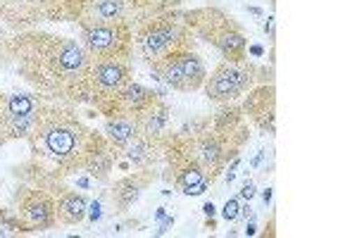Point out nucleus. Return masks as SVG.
Instances as JSON below:
<instances>
[{
    "instance_id": "f257e3e1",
    "label": "nucleus",
    "mask_w": 357,
    "mask_h": 238,
    "mask_svg": "<svg viewBox=\"0 0 357 238\" xmlns=\"http://www.w3.org/2000/svg\"><path fill=\"white\" fill-rule=\"evenodd\" d=\"M0 55L15 62L17 74L43 101L74 107L91 103L93 57L77 38L43 29H26L5 38Z\"/></svg>"
},
{
    "instance_id": "f03ea898",
    "label": "nucleus",
    "mask_w": 357,
    "mask_h": 238,
    "mask_svg": "<svg viewBox=\"0 0 357 238\" xmlns=\"http://www.w3.org/2000/svg\"><path fill=\"white\" fill-rule=\"evenodd\" d=\"M29 160L15 167L20 184L48 188L50 193L65 188V181L82 174L98 150L107 148V138L89 126L74 105L45 101L26 136Z\"/></svg>"
},
{
    "instance_id": "7ed1b4c3",
    "label": "nucleus",
    "mask_w": 357,
    "mask_h": 238,
    "mask_svg": "<svg viewBox=\"0 0 357 238\" xmlns=\"http://www.w3.org/2000/svg\"><path fill=\"white\" fill-rule=\"evenodd\" d=\"M174 133L215 186L217 179L227 172L229 162L238 158L250 141V124L238 103H227L220 105L215 114L195 117Z\"/></svg>"
},
{
    "instance_id": "20e7f679",
    "label": "nucleus",
    "mask_w": 357,
    "mask_h": 238,
    "mask_svg": "<svg viewBox=\"0 0 357 238\" xmlns=\"http://www.w3.org/2000/svg\"><path fill=\"white\" fill-rule=\"evenodd\" d=\"M188 31L193 38H200L210 48H215L222 55V60L243 62L248 60V36L241 22L231 13L217 8V5H203L183 13Z\"/></svg>"
},
{
    "instance_id": "39448f33",
    "label": "nucleus",
    "mask_w": 357,
    "mask_h": 238,
    "mask_svg": "<svg viewBox=\"0 0 357 238\" xmlns=\"http://www.w3.org/2000/svg\"><path fill=\"white\" fill-rule=\"evenodd\" d=\"M131 27H134V50L141 55L146 65L153 60H160L172 50L195 45V38L188 31L186 22H183L181 10H172V13L153 17H138V20H131Z\"/></svg>"
},
{
    "instance_id": "423d86ee",
    "label": "nucleus",
    "mask_w": 357,
    "mask_h": 238,
    "mask_svg": "<svg viewBox=\"0 0 357 238\" xmlns=\"http://www.w3.org/2000/svg\"><path fill=\"white\" fill-rule=\"evenodd\" d=\"M264 81H274L272 67H260L250 60L243 62H217L215 69L207 74L203 91L205 98L215 105H227V103H238L250 89Z\"/></svg>"
},
{
    "instance_id": "0eeeda50",
    "label": "nucleus",
    "mask_w": 357,
    "mask_h": 238,
    "mask_svg": "<svg viewBox=\"0 0 357 238\" xmlns=\"http://www.w3.org/2000/svg\"><path fill=\"white\" fill-rule=\"evenodd\" d=\"M148 69H151L165 86H169L172 91H178V93L200 91L207 79V67H205L203 57L195 53L193 45L172 50V53L162 55L160 60L148 62Z\"/></svg>"
},
{
    "instance_id": "6e6552de",
    "label": "nucleus",
    "mask_w": 357,
    "mask_h": 238,
    "mask_svg": "<svg viewBox=\"0 0 357 238\" xmlns=\"http://www.w3.org/2000/svg\"><path fill=\"white\" fill-rule=\"evenodd\" d=\"M13 214L20 234L48 231L57 224L55 219V193L31 184H20L13 195Z\"/></svg>"
},
{
    "instance_id": "1a4fd4ad",
    "label": "nucleus",
    "mask_w": 357,
    "mask_h": 238,
    "mask_svg": "<svg viewBox=\"0 0 357 238\" xmlns=\"http://www.w3.org/2000/svg\"><path fill=\"white\" fill-rule=\"evenodd\" d=\"M79 43L93 60H131L134 57V27L129 22L79 27Z\"/></svg>"
},
{
    "instance_id": "9d476101",
    "label": "nucleus",
    "mask_w": 357,
    "mask_h": 238,
    "mask_svg": "<svg viewBox=\"0 0 357 238\" xmlns=\"http://www.w3.org/2000/svg\"><path fill=\"white\" fill-rule=\"evenodd\" d=\"M162 162L167 167V179L174 184V188L181 191L183 195H203L210 191L212 181L207 179L203 167L198 165L191 153L181 146V141L176 138V133L172 131L169 136L162 141Z\"/></svg>"
},
{
    "instance_id": "9b49d317",
    "label": "nucleus",
    "mask_w": 357,
    "mask_h": 238,
    "mask_svg": "<svg viewBox=\"0 0 357 238\" xmlns=\"http://www.w3.org/2000/svg\"><path fill=\"white\" fill-rule=\"evenodd\" d=\"M43 103L38 93H0V148L17 138L26 141Z\"/></svg>"
},
{
    "instance_id": "f8f14e48",
    "label": "nucleus",
    "mask_w": 357,
    "mask_h": 238,
    "mask_svg": "<svg viewBox=\"0 0 357 238\" xmlns=\"http://www.w3.org/2000/svg\"><path fill=\"white\" fill-rule=\"evenodd\" d=\"M131 79H134L131 60H114V57L93 60V67H91V103L89 105L100 114L107 103H110Z\"/></svg>"
},
{
    "instance_id": "ddd939ff",
    "label": "nucleus",
    "mask_w": 357,
    "mask_h": 238,
    "mask_svg": "<svg viewBox=\"0 0 357 238\" xmlns=\"http://www.w3.org/2000/svg\"><path fill=\"white\" fill-rule=\"evenodd\" d=\"M241 112L245 114L248 124L255 126L257 131L276 133V86L274 81H264L257 84L255 89H250L241 98Z\"/></svg>"
},
{
    "instance_id": "4468645a",
    "label": "nucleus",
    "mask_w": 357,
    "mask_h": 238,
    "mask_svg": "<svg viewBox=\"0 0 357 238\" xmlns=\"http://www.w3.org/2000/svg\"><path fill=\"white\" fill-rule=\"evenodd\" d=\"M155 172H158V167H143V170H136L131 174H124L122 179H117L110 188V202H112L114 212H119V214L129 212L138 202V198L143 195V191L158 179Z\"/></svg>"
},
{
    "instance_id": "2eb2a0df",
    "label": "nucleus",
    "mask_w": 357,
    "mask_h": 238,
    "mask_svg": "<svg viewBox=\"0 0 357 238\" xmlns=\"http://www.w3.org/2000/svg\"><path fill=\"white\" fill-rule=\"evenodd\" d=\"M158 98H160V93H155L153 89H148V86H143V84H138V81L131 79L129 84H126L124 89L119 91L110 103H107L100 114L102 117H107V114H114V112H129L136 117L141 110H146L151 103L158 101Z\"/></svg>"
},
{
    "instance_id": "dca6fc26",
    "label": "nucleus",
    "mask_w": 357,
    "mask_h": 238,
    "mask_svg": "<svg viewBox=\"0 0 357 238\" xmlns=\"http://www.w3.org/2000/svg\"><path fill=\"white\" fill-rule=\"evenodd\" d=\"M136 124L141 136L162 143L172 133V110L162 98H158V101L136 114Z\"/></svg>"
},
{
    "instance_id": "f3484780",
    "label": "nucleus",
    "mask_w": 357,
    "mask_h": 238,
    "mask_svg": "<svg viewBox=\"0 0 357 238\" xmlns=\"http://www.w3.org/2000/svg\"><path fill=\"white\" fill-rule=\"evenodd\" d=\"M131 15L126 10L124 0H89L79 17L77 27L107 24V22H129Z\"/></svg>"
},
{
    "instance_id": "a211bd4d",
    "label": "nucleus",
    "mask_w": 357,
    "mask_h": 238,
    "mask_svg": "<svg viewBox=\"0 0 357 238\" xmlns=\"http://www.w3.org/2000/svg\"><path fill=\"white\" fill-rule=\"evenodd\" d=\"M89 200L84 193H77L74 188H60L55 191V219L62 226H79L86 219Z\"/></svg>"
},
{
    "instance_id": "6ab92c4d",
    "label": "nucleus",
    "mask_w": 357,
    "mask_h": 238,
    "mask_svg": "<svg viewBox=\"0 0 357 238\" xmlns=\"http://www.w3.org/2000/svg\"><path fill=\"white\" fill-rule=\"evenodd\" d=\"M102 136L107 138V143H110V146L117 150V153H122V150L138 136L136 117H134V114H129V112L107 114V117H105V129H102Z\"/></svg>"
},
{
    "instance_id": "aec40b11",
    "label": "nucleus",
    "mask_w": 357,
    "mask_h": 238,
    "mask_svg": "<svg viewBox=\"0 0 357 238\" xmlns=\"http://www.w3.org/2000/svg\"><path fill=\"white\" fill-rule=\"evenodd\" d=\"M122 158L129 162L134 170H143V167H158L162 162V143L160 141H153V138H146V136H138L134 141L126 146L122 153Z\"/></svg>"
},
{
    "instance_id": "412c9836",
    "label": "nucleus",
    "mask_w": 357,
    "mask_h": 238,
    "mask_svg": "<svg viewBox=\"0 0 357 238\" xmlns=\"http://www.w3.org/2000/svg\"><path fill=\"white\" fill-rule=\"evenodd\" d=\"M117 158H119V153L112 146L98 150L93 158L86 162L84 174H89V177L96 179V181H107V179H110V172L114 170V165H117Z\"/></svg>"
},
{
    "instance_id": "4be33fe9",
    "label": "nucleus",
    "mask_w": 357,
    "mask_h": 238,
    "mask_svg": "<svg viewBox=\"0 0 357 238\" xmlns=\"http://www.w3.org/2000/svg\"><path fill=\"white\" fill-rule=\"evenodd\" d=\"M181 3H183V0H124V5H126V10H129L131 20L172 13V10L181 8Z\"/></svg>"
},
{
    "instance_id": "5701e85b",
    "label": "nucleus",
    "mask_w": 357,
    "mask_h": 238,
    "mask_svg": "<svg viewBox=\"0 0 357 238\" xmlns=\"http://www.w3.org/2000/svg\"><path fill=\"white\" fill-rule=\"evenodd\" d=\"M241 217V200L238 198H229L222 207V219L224 222H236Z\"/></svg>"
},
{
    "instance_id": "b1692460",
    "label": "nucleus",
    "mask_w": 357,
    "mask_h": 238,
    "mask_svg": "<svg viewBox=\"0 0 357 238\" xmlns=\"http://www.w3.org/2000/svg\"><path fill=\"white\" fill-rule=\"evenodd\" d=\"M252 195H255V184L248 181L243 186V191H241V198H243V200H252Z\"/></svg>"
},
{
    "instance_id": "393cba45",
    "label": "nucleus",
    "mask_w": 357,
    "mask_h": 238,
    "mask_svg": "<svg viewBox=\"0 0 357 238\" xmlns=\"http://www.w3.org/2000/svg\"><path fill=\"white\" fill-rule=\"evenodd\" d=\"M205 214H210V217L215 214V205H212V202H207V205H205Z\"/></svg>"
}]
</instances>
